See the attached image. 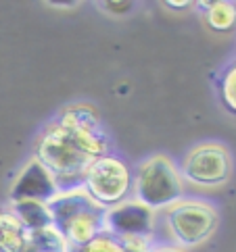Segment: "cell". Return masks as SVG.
Listing matches in <instances>:
<instances>
[{"label": "cell", "mask_w": 236, "mask_h": 252, "mask_svg": "<svg viewBox=\"0 0 236 252\" xmlns=\"http://www.w3.org/2000/svg\"><path fill=\"white\" fill-rule=\"evenodd\" d=\"M52 225L57 227L67 246H86L105 233V206L88 194L84 186L57 190L48 200Z\"/></svg>", "instance_id": "1"}, {"label": "cell", "mask_w": 236, "mask_h": 252, "mask_svg": "<svg viewBox=\"0 0 236 252\" xmlns=\"http://www.w3.org/2000/svg\"><path fill=\"white\" fill-rule=\"evenodd\" d=\"M132 175V198L155 213L186 198V184L178 165L167 155H151L140 160Z\"/></svg>", "instance_id": "2"}, {"label": "cell", "mask_w": 236, "mask_h": 252, "mask_svg": "<svg viewBox=\"0 0 236 252\" xmlns=\"http://www.w3.org/2000/svg\"><path fill=\"white\" fill-rule=\"evenodd\" d=\"M34 157L52 173L57 190L84 186L86 169L92 163V158L76 146L69 133L57 121H50L38 136Z\"/></svg>", "instance_id": "3"}, {"label": "cell", "mask_w": 236, "mask_h": 252, "mask_svg": "<svg viewBox=\"0 0 236 252\" xmlns=\"http://www.w3.org/2000/svg\"><path fill=\"white\" fill-rule=\"evenodd\" d=\"M161 213L167 238L182 250L205 244L220 225L217 209L201 198H182Z\"/></svg>", "instance_id": "4"}, {"label": "cell", "mask_w": 236, "mask_h": 252, "mask_svg": "<svg viewBox=\"0 0 236 252\" xmlns=\"http://www.w3.org/2000/svg\"><path fill=\"white\" fill-rule=\"evenodd\" d=\"M178 169L184 184L211 190L226 186L232 179L234 158L226 144L201 142L186 152Z\"/></svg>", "instance_id": "5"}, {"label": "cell", "mask_w": 236, "mask_h": 252, "mask_svg": "<svg viewBox=\"0 0 236 252\" xmlns=\"http://www.w3.org/2000/svg\"><path fill=\"white\" fill-rule=\"evenodd\" d=\"M132 169L123 158L115 155H105L101 158H94L84 175V188L105 209L119 204L132 198Z\"/></svg>", "instance_id": "6"}, {"label": "cell", "mask_w": 236, "mask_h": 252, "mask_svg": "<svg viewBox=\"0 0 236 252\" xmlns=\"http://www.w3.org/2000/svg\"><path fill=\"white\" fill-rule=\"evenodd\" d=\"M157 231V213L147 209L134 198L105 211V233L113 238H149Z\"/></svg>", "instance_id": "7"}, {"label": "cell", "mask_w": 236, "mask_h": 252, "mask_svg": "<svg viewBox=\"0 0 236 252\" xmlns=\"http://www.w3.org/2000/svg\"><path fill=\"white\" fill-rule=\"evenodd\" d=\"M54 192H57V184H54L52 173L40 163L38 158L32 157L19 169L17 177L13 179L8 198H11V202H17V200H42V202H46Z\"/></svg>", "instance_id": "8"}, {"label": "cell", "mask_w": 236, "mask_h": 252, "mask_svg": "<svg viewBox=\"0 0 236 252\" xmlns=\"http://www.w3.org/2000/svg\"><path fill=\"white\" fill-rule=\"evenodd\" d=\"M25 225L11 211V206L0 209V252H21L27 242Z\"/></svg>", "instance_id": "9"}, {"label": "cell", "mask_w": 236, "mask_h": 252, "mask_svg": "<svg viewBox=\"0 0 236 252\" xmlns=\"http://www.w3.org/2000/svg\"><path fill=\"white\" fill-rule=\"evenodd\" d=\"M54 121L65 129H103L101 115H98L96 106L88 102L65 106Z\"/></svg>", "instance_id": "10"}, {"label": "cell", "mask_w": 236, "mask_h": 252, "mask_svg": "<svg viewBox=\"0 0 236 252\" xmlns=\"http://www.w3.org/2000/svg\"><path fill=\"white\" fill-rule=\"evenodd\" d=\"M11 211L19 217L27 231H38L52 225V217L48 211V204L42 200H17L11 202Z\"/></svg>", "instance_id": "11"}, {"label": "cell", "mask_w": 236, "mask_h": 252, "mask_svg": "<svg viewBox=\"0 0 236 252\" xmlns=\"http://www.w3.org/2000/svg\"><path fill=\"white\" fill-rule=\"evenodd\" d=\"M205 6V21L213 32H230L236 25V2L230 0H215L201 2Z\"/></svg>", "instance_id": "12"}, {"label": "cell", "mask_w": 236, "mask_h": 252, "mask_svg": "<svg viewBox=\"0 0 236 252\" xmlns=\"http://www.w3.org/2000/svg\"><path fill=\"white\" fill-rule=\"evenodd\" d=\"M27 238L38 252H67V240L54 225H48V227L38 231H30Z\"/></svg>", "instance_id": "13"}, {"label": "cell", "mask_w": 236, "mask_h": 252, "mask_svg": "<svg viewBox=\"0 0 236 252\" xmlns=\"http://www.w3.org/2000/svg\"><path fill=\"white\" fill-rule=\"evenodd\" d=\"M217 90H220V100L224 104V109L236 115V61H232L222 71L220 82H217Z\"/></svg>", "instance_id": "14"}, {"label": "cell", "mask_w": 236, "mask_h": 252, "mask_svg": "<svg viewBox=\"0 0 236 252\" xmlns=\"http://www.w3.org/2000/svg\"><path fill=\"white\" fill-rule=\"evenodd\" d=\"M67 252H121L117 238L109 236V233H101L86 246H67Z\"/></svg>", "instance_id": "15"}, {"label": "cell", "mask_w": 236, "mask_h": 252, "mask_svg": "<svg viewBox=\"0 0 236 252\" xmlns=\"http://www.w3.org/2000/svg\"><path fill=\"white\" fill-rule=\"evenodd\" d=\"M121 252H153V240L149 238H119Z\"/></svg>", "instance_id": "16"}, {"label": "cell", "mask_w": 236, "mask_h": 252, "mask_svg": "<svg viewBox=\"0 0 236 252\" xmlns=\"http://www.w3.org/2000/svg\"><path fill=\"white\" fill-rule=\"evenodd\" d=\"M98 6H101L105 13H111V15H125V13H130L136 4H134V2H98Z\"/></svg>", "instance_id": "17"}, {"label": "cell", "mask_w": 236, "mask_h": 252, "mask_svg": "<svg viewBox=\"0 0 236 252\" xmlns=\"http://www.w3.org/2000/svg\"><path fill=\"white\" fill-rule=\"evenodd\" d=\"M165 6H169V8H188V6H193L195 2H188V0H167V2H163Z\"/></svg>", "instance_id": "18"}, {"label": "cell", "mask_w": 236, "mask_h": 252, "mask_svg": "<svg viewBox=\"0 0 236 252\" xmlns=\"http://www.w3.org/2000/svg\"><path fill=\"white\" fill-rule=\"evenodd\" d=\"M153 252H186V250L176 246H153Z\"/></svg>", "instance_id": "19"}]
</instances>
